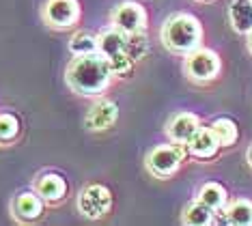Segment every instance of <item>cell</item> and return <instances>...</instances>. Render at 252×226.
<instances>
[{"instance_id":"8fae6325","label":"cell","mask_w":252,"mask_h":226,"mask_svg":"<svg viewBox=\"0 0 252 226\" xmlns=\"http://www.w3.org/2000/svg\"><path fill=\"white\" fill-rule=\"evenodd\" d=\"M228 20L235 32L250 34L252 32V0H233L228 9Z\"/></svg>"},{"instance_id":"8992f818","label":"cell","mask_w":252,"mask_h":226,"mask_svg":"<svg viewBox=\"0 0 252 226\" xmlns=\"http://www.w3.org/2000/svg\"><path fill=\"white\" fill-rule=\"evenodd\" d=\"M112 28L121 31L123 34L145 32L147 13L138 2H123L112 11Z\"/></svg>"},{"instance_id":"ac0fdd59","label":"cell","mask_w":252,"mask_h":226,"mask_svg":"<svg viewBox=\"0 0 252 226\" xmlns=\"http://www.w3.org/2000/svg\"><path fill=\"white\" fill-rule=\"evenodd\" d=\"M214 216H216V211L211 209V207L196 200L186 207V211H183V222L192 224V226H207L214 222Z\"/></svg>"},{"instance_id":"d6986e66","label":"cell","mask_w":252,"mask_h":226,"mask_svg":"<svg viewBox=\"0 0 252 226\" xmlns=\"http://www.w3.org/2000/svg\"><path fill=\"white\" fill-rule=\"evenodd\" d=\"M69 50L73 56H84V54H93L97 52V37L89 32H78L73 34L71 43H69Z\"/></svg>"},{"instance_id":"5bb4252c","label":"cell","mask_w":252,"mask_h":226,"mask_svg":"<svg viewBox=\"0 0 252 226\" xmlns=\"http://www.w3.org/2000/svg\"><path fill=\"white\" fill-rule=\"evenodd\" d=\"M125 50H127V34H123L117 28L104 31L97 37V52H101L104 56H112Z\"/></svg>"},{"instance_id":"7c38bea8","label":"cell","mask_w":252,"mask_h":226,"mask_svg":"<svg viewBox=\"0 0 252 226\" xmlns=\"http://www.w3.org/2000/svg\"><path fill=\"white\" fill-rule=\"evenodd\" d=\"M13 213H15V218L24 220V222H32V220H37L43 213V198L37 192L20 194L13 202Z\"/></svg>"},{"instance_id":"2e32d148","label":"cell","mask_w":252,"mask_h":226,"mask_svg":"<svg viewBox=\"0 0 252 226\" xmlns=\"http://www.w3.org/2000/svg\"><path fill=\"white\" fill-rule=\"evenodd\" d=\"M226 222L237 226H250L252 224V202L246 198L233 200L228 207H224Z\"/></svg>"},{"instance_id":"277c9868","label":"cell","mask_w":252,"mask_h":226,"mask_svg":"<svg viewBox=\"0 0 252 226\" xmlns=\"http://www.w3.org/2000/svg\"><path fill=\"white\" fill-rule=\"evenodd\" d=\"M186 73L194 82H209L220 73V56L207 48L192 50L186 54Z\"/></svg>"},{"instance_id":"ffe728a7","label":"cell","mask_w":252,"mask_h":226,"mask_svg":"<svg viewBox=\"0 0 252 226\" xmlns=\"http://www.w3.org/2000/svg\"><path fill=\"white\" fill-rule=\"evenodd\" d=\"M106 59H108V65H110L112 75H121V78H125V75L131 73V69H134V63H136L127 54V52H119V54L106 56Z\"/></svg>"},{"instance_id":"cb8c5ba5","label":"cell","mask_w":252,"mask_h":226,"mask_svg":"<svg viewBox=\"0 0 252 226\" xmlns=\"http://www.w3.org/2000/svg\"><path fill=\"white\" fill-rule=\"evenodd\" d=\"M250 161H252V149H250Z\"/></svg>"},{"instance_id":"6da1fadb","label":"cell","mask_w":252,"mask_h":226,"mask_svg":"<svg viewBox=\"0 0 252 226\" xmlns=\"http://www.w3.org/2000/svg\"><path fill=\"white\" fill-rule=\"evenodd\" d=\"M112 71L101 52L76 56L67 67V84L78 95H97L110 84Z\"/></svg>"},{"instance_id":"30bf717a","label":"cell","mask_w":252,"mask_h":226,"mask_svg":"<svg viewBox=\"0 0 252 226\" xmlns=\"http://www.w3.org/2000/svg\"><path fill=\"white\" fill-rule=\"evenodd\" d=\"M117 121V106L112 101H99L91 108L87 117V127L91 131H104Z\"/></svg>"},{"instance_id":"9a60e30c","label":"cell","mask_w":252,"mask_h":226,"mask_svg":"<svg viewBox=\"0 0 252 226\" xmlns=\"http://www.w3.org/2000/svg\"><path fill=\"white\" fill-rule=\"evenodd\" d=\"M209 127H211V131H214V136L218 138V142H220V147H233V144L237 142L239 129H237V123H235L233 119L220 117Z\"/></svg>"},{"instance_id":"e0dca14e","label":"cell","mask_w":252,"mask_h":226,"mask_svg":"<svg viewBox=\"0 0 252 226\" xmlns=\"http://www.w3.org/2000/svg\"><path fill=\"white\" fill-rule=\"evenodd\" d=\"M198 200L218 213L226 207V190L220 183H205L198 192Z\"/></svg>"},{"instance_id":"5b68a950","label":"cell","mask_w":252,"mask_h":226,"mask_svg":"<svg viewBox=\"0 0 252 226\" xmlns=\"http://www.w3.org/2000/svg\"><path fill=\"white\" fill-rule=\"evenodd\" d=\"M112 207V196L104 185H89L80 192L78 198V209L84 218L89 220H99L104 218Z\"/></svg>"},{"instance_id":"52a82bcc","label":"cell","mask_w":252,"mask_h":226,"mask_svg":"<svg viewBox=\"0 0 252 226\" xmlns=\"http://www.w3.org/2000/svg\"><path fill=\"white\" fill-rule=\"evenodd\" d=\"M43 17L54 28H69L80 17L78 0H48L43 7Z\"/></svg>"},{"instance_id":"603a6c76","label":"cell","mask_w":252,"mask_h":226,"mask_svg":"<svg viewBox=\"0 0 252 226\" xmlns=\"http://www.w3.org/2000/svg\"><path fill=\"white\" fill-rule=\"evenodd\" d=\"M248 48H250V52H252V32H250V39H248Z\"/></svg>"},{"instance_id":"ba28073f","label":"cell","mask_w":252,"mask_h":226,"mask_svg":"<svg viewBox=\"0 0 252 226\" xmlns=\"http://www.w3.org/2000/svg\"><path fill=\"white\" fill-rule=\"evenodd\" d=\"M186 147H188V155H192V158L211 160V158H216L218 151H220V142H218V138L214 136L211 127H198L196 134L186 142Z\"/></svg>"},{"instance_id":"3957f363","label":"cell","mask_w":252,"mask_h":226,"mask_svg":"<svg viewBox=\"0 0 252 226\" xmlns=\"http://www.w3.org/2000/svg\"><path fill=\"white\" fill-rule=\"evenodd\" d=\"M186 155H188L186 144L181 142L162 144V147H156L147 155V168L158 177H170L173 172L179 170Z\"/></svg>"},{"instance_id":"44dd1931","label":"cell","mask_w":252,"mask_h":226,"mask_svg":"<svg viewBox=\"0 0 252 226\" xmlns=\"http://www.w3.org/2000/svg\"><path fill=\"white\" fill-rule=\"evenodd\" d=\"M147 50H149V43H147V37H145V32H136V34H127V54L131 56L134 61H138L142 59V56L147 54Z\"/></svg>"},{"instance_id":"7402d4cb","label":"cell","mask_w":252,"mask_h":226,"mask_svg":"<svg viewBox=\"0 0 252 226\" xmlns=\"http://www.w3.org/2000/svg\"><path fill=\"white\" fill-rule=\"evenodd\" d=\"M20 131V123L11 114H0V144L11 142Z\"/></svg>"},{"instance_id":"7a4b0ae2","label":"cell","mask_w":252,"mask_h":226,"mask_svg":"<svg viewBox=\"0 0 252 226\" xmlns=\"http://www.w3.org/2000/svg\"><path fill=\"white\" fill-rule=\"evenodd\" d=\"M203 39V28L200 22L190 13H177L170 20H166L162 28V41L168 50L179 52V54H190L196 50Z\"/></svg>"},{"instance_id":"4fadbf2b","label":"cell","mask_w":252,"mask_h":226,"mask_svg":"<svg viewBox=\"0 0 252 226\" xmlns=\"http://www.w3.org/2000/svg\"><path fill=\"white\" fill-rule=\"evenodd\" d=\"M35 190H37V194L41 196L43 200L56 202V200H61L63 196H65L67 183H65V179H63L61 175L48 172V175H43V177L37 181V188H35Z\"/></svg>"},{"instance_id":"9c48e42d","label":"cell","mask_w":252,"mask_h":226,"mask_svg":"<svg viewBox=\"0 0 252 226\" xmlns=\"http://www.w3.org/2000/svg\"><path fill=\"white\" fill-rule=\"evenodd\" d=\"M200 127V121L196 114H192V112H179V114H175L173 119H170V123H168V136H170V140L173 142H181V144H186L190 138L196 134V129Z\"/></svg>"}]
</instances>
